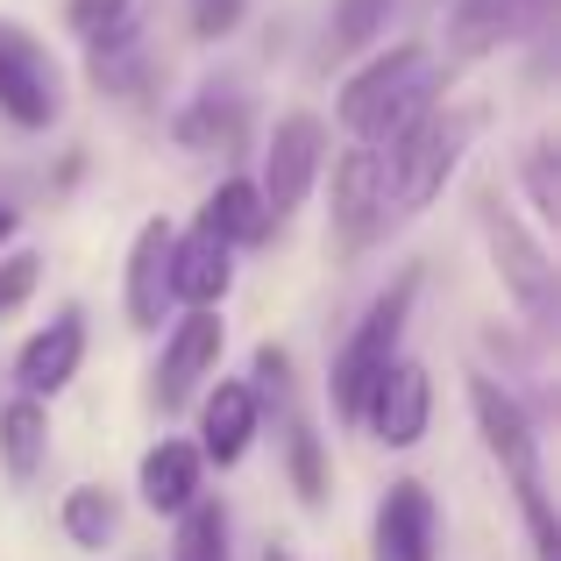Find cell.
Listing matches in <instances>:
<instances>
[{
  "label": "cell",
  "mask_w": 561,
  "mask_h": 561,
  "mask_svg": "<svg viewBox=\"0 0 561 561\" xmlns=\"http://www.w3.org/2000/svg\"><path fill=\"white\" fill-rule=\"evenodd\" d=\"M234 128H242V100L220 93V85H206L199 107L179 114V136H185V142H234Z\"/></svg>",
  "instance_id": "cell-24"
},
{
  "label": "cell",
  "mask_w": 561,
  "mask_h": 561,
  "mask_svg": "<svg viewBox=\"0 0 561 561\" xmlns=\"http://www.w3.org/2000/svg\"><path fill=\"white\" fill-rule=\"evenodd\" d=\"M220 342H228V328H220V313L214 306H192V313L171 328V342H164V363H157V383H150V398L164 412H179L192 391L206 383V370L220 363Z\"/></svg>",
  "instance_id": "cell-10"
},
{
  "label": "cell",
  "mask_w": 561,
  "mask_h": 561,
  "mask_svg": "<svg viewBox=\"0 0 561 561\" xmlns=\"http://www.w3.org/2000/svg\"><path fill=\"white\" fill-rule=\"evenodd\" d=\"M370 554L377 561H434V491L420 477H398L377 497V526H370Z\"/></svg>",
  "instance_id": "cell-11"
},
{
  "label": "cell",
  "mask_w": 561,
  "mask_h": 561,
  "mask_svg": "<svg viewBox=\"0 0 561 561\" xmlns=\"http://www.w3.org/2000/svg\"><path fill=\"white\" fill-rule=\"evenodd\" d=\"M43 455H50V420H43V398H8L0 405V462H8L14 483H28L43 469Z\"/></svg>",
  "instance_id": "cell-19"
},
{
  "label": "cell",
  "mask_w": 561,
  "mask_h": 561,
  "mask_svg": "<svg viewBox=\"0 0 561 561\" xmlns=\"http://www.w3.org/2000/svg\"><path fill=\"white\" fill-rule=\"evenodd\" d=\"M79 363H85V313L65 306L43 334L22 342V356H14V383H22L28 398H57L71 377H79Z\"/></svg>",
  "instance_id": "cell-12"
},
{
  "label": "cell",
  "mask_w": 561,
  "mask_h": 561,
  "mask_svg": "<svg viewBox=\"0 0 561 561\" xmlns=\"http://www.w3.org/2000/svg\"><path fill=\"white\" fill-rule=\"evenodd\" d=\"M122 306H128V328H136V334L164 328V306H171V228H164V220L136 228V242H128Z\"/></svg>",
  "instance_id": "cell-13"
},
{
  "label": "cell",
  "mask_w": 561,
  "mask_h": 561,
  "mask_svg": "<svg viewBox=\"0 0 561 561\" xmlns=\"http://www.w3.org/2000/svg\"><path fill=\"white\" fill-rule=\"evenodd\" d=\"M440 100V57L426 43H398L377 50L356 79L342 85V128L356 142H391L405 122H420Z\"/></svg>",
  "instance_id": "cell-1"
},
{
  "label": "cell",
  "mask_w": 561,
  "mask_h": 561,
  "mask_svg": "<svg viewBox=\"0 0 561 561\" xmlns=\"http://www.w3.org/2000/svg\"><path fill=\"white\" fill-rule=\"evenodd\" d=\"M469 412H477L483 440H491L497 469H505L512 483L540 477V434H534V412L512 398V383H497V377H469Z\"/></svg>",
  "instance_id": "cell-9"
},
{
  "label": "cell",
  "mask_w": 561,
  "mask_h": 561,
  "mask_svg": "<svg viewBox=\"0 0 561 561\" xmlns=\"http://www.w3.org/2000/svg\"><path fill=\"white\" fill-rule=\"evenodd\" d=\"M526 192H534V214L561 220V185H554V142H534L526 150Z\"/></svg>",
  "instance_id": "cell-27"
},
{
  "label": "cell",
  "mask_w": 561,
  "mask_h": 561,
  "mask_svg": "<svg viewBox=\"0 0 561 561\" xmlns=\"http://www.w3.org/2000/svg\"><path fill=\"white\" fill-rule=\"evenodd\" d=\"M412 299H420V271H405L391 291H377L370 313L356 320V334H348L342 356H334V377H328V383H334V412H342L348 426H356V405H363V391H370V377L398 356V342H405Z\"/></svg>",
  "instance_id": "cell-3"
},
{
  "label": "cell",
  "mask_w": 561,
  "mask_h": 561,
  "mask_svg": "<svg viewBox=\"0 0 561 561\" xmlns=\"http://www.w3.org/2000/svg\"><path fill=\"white\" fill-rule=\"evenodd\" d=\"M391 8H398V0H342V8H334V28H328L334 57L383 43V28H391Z\"/></svg>",
  "instance_id": "cell-22"
},
{
  "label": "cell",
  "mask_w": 561,
  "mask_h": 561,
  "mask_svg": "<svg viewBox=\"0 0 561 561\" xmlns=\"http://www.w3.org/2000/svg\"><path fill=\"white\" fill-rule=\"evenodd\" d=\"M320 171H328V128L313 122V114H285V122L271 128V150H263V206H271V220L299 214L306 192L320 185Z\"/></svg>",
  "instance_id": "cell-7"
},
{
  "label": "cell",
  "mask_w": 561,
  "mask_h": 561,
  "mask_svg": "<svg viewBox=\"0 0 561 561\" xmlns=\"http://www.w3.org/2000/svg\"><path fill=\"white\" fill-rule=\"evenodd\" d=\"M477 220H483V249H491V263H497L505 299L548 334L554 328V256H548V242H534V228H526L497 192L477 199Z\"/></svg>",
  "instance_id": "cell-2"
},
{
  "label": "cell",
  "mask_w": 561,
  "mask_h": 561,
  "mask_svg": "<svg viewBox=\"0 0 561 561\" xmlns=\"http://www.w3.org/2000/svg\"><path fill=\"white\" fill-rule=\"evenodd\" d=\"M285 455H291V483H299V497L320 512V505H328V477H320V440H313V426H306L299 412L285 420Z\"/></svg>",
  "instance_id": "cell-25"
},
{
  "label": "cell",
  "mask_w": 561,
  "mask_h": 561,
  "mask_svg": "<svg viewBox=\"0 0 561 561\" xmlns=\"http://www.w3.org/2000/svg\"><path fill=\"white\" fill-rule=\"evenodd\" d=\"M171 561H234V554H228V505H214V497H192V505L179 512Z\"/></svg>",
  "instance_id": "cell-20"
},
{
  "label": "cell",
  "mask_w": 561,
  "mask_h": 561,
  "mask_svg": "<svg viewBox=\"0 0 561 561\" xmlns=\"http://www.w3.org/2000/svg\"><path fill=\"white\" fill-rule=\"evenodd\" d=\"M71 28H79L85 43L122 36V28H136V0H71Z\"/></svg>",
  "instance_id": "cell-26"
},
{
  "label": "cell",
  "mask_w": 561,
  "mask_h": 561,
  "mask_svg": "<svg viewBox=\"0 0 561 561\" xmlns=\"http://www.w3.org/2000/svg\"><path fill=\"white\" fill-rule=\"evenodd\" d=\"M8 234H14V214H8V206H0V242H8Z\"/></svg>",
  "instance_id": "cell-30"
},
{
  "label": "cell",
  "mask_w": 561,
  "mask_h": 561,
  "mask_svg": "<svg viewBox=\"0 0 561 561\" xmlns=\"http://www.w3.org/2000/svg\"><path fill=\"white\" fill-rule=\"evenodd\" d=\"M263 561H291V554H285V548H271V554H263Z\"/></svg>",
  "instance_id": "cell-31"
},
{
  "label": "cell",
  "mask_w": 561,
  "mask_h": 561,
  "mask_svg": "<svg viewBox=\"0 0 561 561\" xmlns=\"http://www.w3.org/2000/svg\"><path fill=\"white\" fill-rule=\"evenodd\" d=\"M391 228V157L383 142H356L334 157V234L342 249H370Z\"/></svg>",
  "instance_id": "cell-6"
},
{
  "label": "cell",
  "mask_w": 561,
  "mask_h": 561,
  "mask_svg": "<svg viewBox=\"0 0 561 561\" xmlns=\"http://www.w3.org/2000/svg\"><path fill=\"white\" fill-rule=\"evenodd\" d=\"M36 277H43V256H36V249H14V256H0V320H8L14 306L36 291Z\"/></svg>",
  "instance_id": "cell-28"
},
{
  "label": "cell",
  "mask_w": 561,
  "mask_h": 561,
  "mask_svg": "<svg viewBox=\"0 0 561 561\" xmlns=\"http://www.w3.org/2000/svg\"><path fill=\"white\" fill-rule=\"evenodd\" d=\"M455 150H462V128L440 122L434 107H426L420 122H405L391 142H383V157H391V220H412L440 185H448Z\"/></svg>",
  "instance_id": "cell-4"
},
{
  "label": "cell",
  "mask_w": 561,
  "mask_h": 561,
  "mask_svg": "<svg viewBox=\"0 0 561 561\" xmlns=\"http://www.w3.org/2000/svg\"><path fill=\"white\" fill-rule=\"evenodd\" d=\"M114 526H122V505H114L107 483H79V491L65 497V534L79 540V548H107Z\"/></svg>",
  "instance_id": "cell-21"
},
{
  "label": "cell",
  "mask_w": 561,
  "mask_h": 561,
  "mask_svg": "<svg viewBox=\"0 0 561 561\" xmlns=\"http://www.w3.org/2000/svg\"><path fill=\"white\" fill-rule=\"evenodd\" d=\"M512 497H519V519H526V534H534V561H561V526H554L548 477H526V483H512Z\"/></svg>",
  "instance_id": "cell-23"
},
{
  "label": "cell",
  "mask_w": 561,
  "mask_h": 561,
  "mask_svg": "<svg viewBox=\"0 0 561 561\" xmlns=\"http://www.w3.org/2000/svg\"><path fill=\"white\" fill-rule=\"evenodd\" d=\"M234 14H242V0H192V28H199V36H220Z\"/></svg>",
  "instance_id": "cell-29"
},
{
  "label": "cell",
  "mask_w": 561,
  "mask_h": 561,
  "mask_svg": "<svg viewBox=\"0 0 561 561\" xmlns=\"http://www.w3.org/2000/svg\"><path fill=\"white\" fill-rule=\"evenodd\" d=\"M199 228H214L220 242L242 249V242H263V234H271V206H263V192L249 179H220L199 206Z\"/></svg>",
  "instance_id": "cell-18"
},
{
  "label": "cell",
  "mask_w": 561,
  "mask_h": 561,
  "mask_svg": "<svg viewBox=\"0 0 561 561\" xmlns=\"http://www.w3.org/2000/svg\"><path fill=\"white\" fill-rule=\"evenodd\" d=\"M426 420H434V377H426L420 363L391 356V363L370 377V391H363L356 426H370L383 448H412V440L426 434Z\"/></svg>",
  "instance_id": "cell-8"
},
{
  "label": "cell",
  "mask_w": 561,
  "mask_h": 561,
  "mask_svg": "<svg viewBox=\"0 0 561 561\" xmlns=\"http://www.w3.org/2000/svg\"><path fill=\"white\" fill-rule=\"evenodd\" d=\"M199 477H206V455L192 448V440H157L136 469V491L157 519H179L192 497H199Z\"/></svg>",
  "instance_id": "cell-17"
},
{
  "label": "cell",
  "mask_w": 561,
  "mask_h": 561,
  "mask_svg": "<svg viewBox=\"0 0 561 561\" xmlns=\"http://www.w3.org/2000/svg\"><path fill=\"white\" fill-rule=\"evenodd\" d=\"M234 285V242H220L214 228L171 234V299L185 306H220Z\"/></svg>",
  "instance_id": "cell-14"
},
{
  "label": "cell",
  "mask_w": 561,
  "mask_h": 561,
  "mask_svg": "<svg viewBox=\"0 0 561 561\" xmlns=\"http://www.w3.org/2000/svg\"><path fill=\"white\" fill-rule=\"evenodd\" d=\"M0 114L14 128H50L65 114V71H57V57L22 22H8V14H0Z\"/></svg>",
  "instance_id": "cell-5"
},
{
  "label": "cell",
  "mask_w": 561,
  "mask_h": 561,
  "mask_svg": "<svg viewBox=\"0 0 561 561\" xmlns=\"http://www.w3.org/2000/svg\"><path fill=\"white\" fill-rule=\"evenodd\" d=\"M534 8H540V0H455V8H448V65H477V57H491L505 36H519Z\"/></svg>",
  "instance_id": "cell-16"
},
{
  "label": "cell",
  "mask_w": 561,
  "mask_h": 561,
  "mask_svg": "<svg viewBox=\"0 0 561 561\" xmlns=\"http://www.w3.org/2000/svg\"><path fill=\"white\" fill-rule=\"evenodd\" d=\"M256 420H263V398L256 383H214L199 405V455L220 469H234L249 455V440H256Z\"/></svg>",
  "instance_id": "cell-15"
}]
</instances>
